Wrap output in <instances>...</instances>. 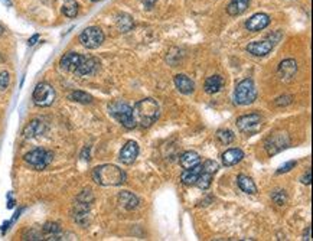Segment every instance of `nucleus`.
Instances as JSON below:
<instances>
[{
	"label": "nucleus",
	"mask_w": 313,
	"mask_h": 241,
	"mask_svg": "<svg viewBox=\"0 0 313 241\" xmlns=\"http://www.w3.org/2000/svg\"><path fill=\"white\" fill-rule=\"evenodd\" d=\"M175 86L176 88L179 90V93H182V94H192L195 91V83L191 79V78L188 77V75H185V74H178V75H175Z\"/></svg>",
	"instance_id": "obj_15"
},
{
	"label": "nucleus",
	"mask_w": 313,
	"mask_h": 241,
	"mask_svg": "<svg viewBox=\"0 0 313 241\" xmlns=\"http://www.w3.org/2000/svg\"><path fill=\"white\" fill-rule=\"evenodd\" d=\"M93 179L101 187H119L127 181V175L119 166L106 164L100 165L93 171Z\"/></svg>",
	"instance_id": "obj_1"
},
{
	"label": "nucleus",
	"mask_w": 313,
	"mask_h": 241,
	"mask_svg": "<svg viewBox=\"0 0 313 241\" xmlns=\"http://www.w3.org/2000/svg\"><path fill=\"white\" fill-rule=\"evenodd\" d=\"M224 86V79L222 77H219V75H212V77H209L208 79L205 81V93L208 94H216L218 91H221V88Z\"/></svg>",
	"instance_id": "obj_24"
},
{
	"label": "nucleus",
	"mask_w": 313,
	"mask_h": 241,
	"mask_svg": "<svg viewBox=\"0 0 313 241\" xmlns=\"http://www.w3.org/2000/svg\"><path fill=\"white\" fill-rule=\"evenodd\" d=\"M68 99L76 101V103H81V104H91L93 103V97L90 94H87L84 91H72Z\"/></svg>",
	"instance_id": "obj_28"
},
{
	"label": "nucleus",
	"mask_w": 313,
	"mask_h": 241,
	"mask_svg": "<svg viewBox=\"0 0 313 241\" xmlns=\"http://www.w3.org/2000/svg\"><path fill=\"white\" fill-rule=\"evenodd\" d=\"M179 162H181V166L184 169H191V168H194L196 165L201 164V156L196 153V152H194V150H188V152H185L181 156Z\"/></svg>",
	"instance_id": "obj_21"
},
{
	"label": "nucleus",
	"mask_w": 313,
	"mask_h": 241,
	"mask_svg": "<svg viewBox=\"0 0 313 241\" xmlns=\"http://www.w3.org/2000/svg\"><path fill=\"white\" fill-rule=\"evenodd\" d=\"M271 198H273V201H274L277 205H280V207L287 202V195H286L284 191H276V192L271 195Z\"/></svg>",
	"instance_id": "obj_32"
},
{
	"label": "nucleus",
	"mask_w": 313,
	"mask_h": 241,
	"mask_svg": "<svg viewBox=\"0 0 313 241\" xmlns=\"http://www.w3.org/2000/svg\"><path fill=\"white\" fill-rule=\"evenodd\" d=\"M201 171H202V165H196L194 168H191V169H185V172H182V175H181V181H182V184L186 185V187H192L196 184V179H198V176L201 174Z\"/></svg>",
	"instance_id": "obj_18"
},
{
	"label": "nucleus",
	"mask_w": 313,
	"mask_h": 241,
	"mask_svg": "<svg viewBox=\"0 0 313 241\" xmlns=\"http://www.w3.org/2000/svg\"><path fill=\"white\" fill-rule=\"evenodd\" d=\"M119 201L120 205L126 209H134L137 208V205H139V199H137V197H136L134 194L129 192V191H123V192L119 195Z\"/></svg>",
	"instance_id": "obj_23"
},
{
	"label": "nucleus",
	"mask_w": 313,
	"mask_h": 241,
	"mask_svg": "<svg viewBox=\"0 0 313 241\" xmlns=\"http://www.w3.org/2000/svg\"><path fill=\"white\" fill-rule=\"evenodd\" d=\"M5 32V28H3V26H2V25H0V35H2V33Z\"/></svg>",
	"instance_id": "obj_39"
},
{
	"label": "nucleus",
	"mask_w": 313,
	"mask_h": 241,
	"mask_svg": "<svg viewBox=\"0 0 313 241\" xmlns=\"http://www.w3.org/2000/svg\"><path fill=\"white\" fill-rule=\"evenodd\" d=\"M290 144V137L286 132H274L270 134L266 142H264V149L269 156L280 153L283 149H286Z\"/></svg>",
	"instance_id": "obj_6"
},
{
	"label": "nucleus",
	"mask_w": 313,
	"mask_h": 241,
	"mask_svg": "<svg viewBox=\"0 0 313 241\" xmlns=\"http://www.w3.org/2000/svg\"><path fill=\"white\" fill-rule=\"evenodd\" d=\"M202 169L206 171V172H209V174H212V175H215L216 172H218V169H219V165L216 164L215 160L208 159V160H205V162L202 164Z\"/></svg>",
	"instance_id": "obj_31"
},
{
	"label": "nucleus",
	"mask_w": 313,
	"mask_h": 241,
	"mask_svg": "<svg viewBox=\"0 0 313 241\" xmlns=\"http://www.w3.org/2000/svg\"><path fill=\"white\" fill-rule=\"evenodd\" d=\"M273 42L271 41H256V42H251L247 45V52H250L254 56H266L267 54H270L271 49H273Z\"/></svg>",
	"instance_id": "obj_13"
},
{
	"label": "nucleus",
	"mask_w": 313,
	"mask_h": 241,
	"mask_svg": "<svg viewBox=\"0 0 313 241\" xmlns=\"http://www.w3.org/2000/svg\"><path fill=\"white\" fill-rule=\"evenodd\" d=\"M84 55L76 54V52H66V54L61 58V62L59 65L64 71H68V72H74L75 74L76 69L80 68V65L83 64L84 61Z\"/></svg>",
	"instance_id": "obj_10"
},
{
	"label": "nucleus",
	"mask_w": 313,
	"mask_h": 241,
	"mask_svg": "<svg viewBox=\"0 0 313 241\" xmlns=\"http://www.w3.org/2000/svg\"><path fill=\"white\" fill-rule=\"evenodd\" d=\"M139 154V144L134 142V140H129L123 146L121 152H120V162L124 165H131L134 164L136 157Z\"/></svg>",
	"instance_id": "obj_12"
},
{
	"label": "nucleus",
	"mask_w": 313,
	"mask_h": 241,
	"mask_svg": "<svg viewBox=\"0 0 313 241\" xmlns=\"http://www.w3.org/2000/svg\"><path fill=\"white\" fill-rule=\"evenodd\" d=\"M221 157H222L224 166H234V165L240 164L244 159V152L238 147H232V149L225 150Z\"/></svg>",
	"instance_id": "obj_16"
},
{
	"label": "nucleus",
	"mask_w": 313,
	"mask_h": 241,
	"mask_svg": "<svg viewBox=\"0 0 313 241\" xmlns=\"http://www.w3.org/2000/svg\"><path fill=\"white\" fill-rule=\"evenodd\" d=\"M270 16L267 13H256L246 22V28L250 32H260L270 25Z\"/></svg>",
	"instance_id": "obj_11"
},
{
	"label": "nucleus",
	"mask_w": 313,
	"mask_h": 241,
	"mask_svg": "<svg viewBox=\"0 0 313 241\" xmlns=\"http://www.w3.org/2000/svg\"><path fill=\"white\" fill-rule=\"evenodd\" d=\"M33 103L38 107H49L55 101V90L48 83H39L32 94Z\"/></svg>",
	"instance_id": "obj_7"
},
{
	"label": "nucleus",
	"mask_w": 313,
	"mask_h": 241,
	"mask_svg": "<svg viewBox=\"0 0 313 241\" xmlns=\"http://www.w3.org/2000/svg\"><path fill=\"white\" fill-rule=\"evenodd\" d=\"M302 182L304 185H310L312 184V171H307V174L302 178Z\"/></svg>",
	"instance_id": "obj_35"
},
{
	"label": "nucleus",
	"mask_w": 313,
	"mask_h": 241,
	"mask_svg": "<svg viewBox=\"0 0 313 241\" xmlns=\"http://www.w3.org/2000/svg\"><path fill=\"white\" fill-rule=\"evenodd\" d=\"M216 139L222 144H229V143L234 142L236 136H234V133L231 132V130H228V129H219L216 132Z\"/></svg>",
	"instance_id": "obj_30"
},
{
	"label": "nucleus",
	"mask_w": 313,
	"mask_h": 241,
	"mask_svg": "<svg viewBox=\"0 0 313 241\" xmlns=\"http://www.w3.org/2000/svg\"><path fill=\"white\" fill-rule=\"evenodd\" d=\"M159 104L153 99H144L137 101L133 107V117L137 126L140 127H150L154 121L159 119Z\"/></svg>",
	"instance_id": "obj_2"
},
{
	"label": "nucleus",
	"mask_w": 313,
	"mask_h": 241,
	"mask_svg": "<svg viewBox=\"0 0 313 241\" xmlns=\"http://www.w3.org/2000/svg\"><path fill=\"white\" fill-rule=\"evenodd\" d=\"M117 25H119V29L121 31V32H129L130 29L133 28V19L130 18L129 15L121 13V15H119Z\"/></svg>",
	"instance_id": "obj_29"
},
{
	"label": "nucleus",
	"mask_w": 313,
	"mask_h": 241,
	"mask_svg": "<svg viewBox=\"0 0 313 241\" xmlns=\"http://www.w3.org/2000/svg\"><path fill=\"white\" fill-rule=\"evenodd\" d=\"M0 2H2L3 5H6V6H12L11 0H0Z\"/></svg>",
	"instance_id": "obj_38"
},
{
	"label": "nucleus",
	"mask_w": 313,
	"mask_h": 241,
	"mask_svg": "<svg viewBox=\"0 0 313 241\" xmlns=\"http://www.w3.org/2000/svg\"><path fill=\"white\" fill-rule=\"evenodd\" d=\"M9 81H11L9 72H6V71L0 72V88H2V90H6V88H8Z\"/></svg>",
	"instance_id": "obj_33"
},
{
	"label": "nucleus",
	"mask_w": 313,
	"mask_h": 241,
	"mask_svg": "<svg viewBox=\"0 0 313 241\" xmlns=\"http://www.w3.org/2000/svg\"><path fill=\"white\" fill-rule=\"evenodd\" d=\"M80 42L87 49H97L104 42V33L97 26H90L80 35Z\"/></svg>",
	"instance_id": "obj_9"
},
{
	"label": "nucleus",
	"mask_w": 313,
	"mask_h": 241,
	"mask_svg": "<svg viewBox=\"0 0 313 241\" xmlns=\"http://www.w3.org/2000/svg\"><path fill=\"white\" fill-rule=\"evenodd\" d=\"M25 162L28 165H31L33 169L36 171H43L48 165L52 162L54 159V154L52 152L42 149V147H38V149H33L29 153L25 154Z\"/></svg>",
	"instance_id": "obj_5"
},
{
	"label": "nucleus",
	"mask_w": 313,
	"mask_h": 241,
	"mask_svg": "<svg viewBox=\"0 0 313 241\" xmlns=\"http://www.w3.org/2000/svg\"><path fill=\"white\" fill-rule=\"evenodd\" d=\"M237 127L240 132L251 136V134L259 133L263 129V119L257 113L246 114V116H241L237 120Z\"/></svg>",
	"instance_id": "obj_8"
},
{
	"label": "nucleus",
	"mask_w": 313,
	"mask_h": 241,
	"mask_svg": "<svg viewBox=\"0 0 313 241\" xmlns=\"http://www.w3.org/2000/svg\"><path fill=\"white\" fill-rule=\"evenodd\" d=\"M140 2L143 3V5H144V8H147V9H151V8L156 5V2H158V0H140Z\"/></svg>",
	"instance_id": "obj_36"
},
{
	"label": "nucleus",
	"mask_w": 313,
	"mask_h": 241,
	"mask_svg": "<svg viewBox=\"0 0 313 241\" xmlns=\"http://www.w3.org/2000/svg\"><path fill=\"white\" fill-rule=\"evenodd\" d=\"M43 235L48 237V240H59V234H61V227L56 222H48L43 225Z\"/></svg>",
	"instance_id": "obj_25"
},
{
	"label": "nucleus",
	"mask_w": 313,
	"mask_h": 241,
	"mask_svg": "<svg viewBox=\"0 0 313 241\" xmlns=\"http://www.w3.org/2000/svg\"><path fill=\"white\" fill-rule=\"evenodd\" d=\"M250 2H251V0H231L227 8L228 15H231V16H238V15L244 13V12L249 9Z\"/></svg>",
	"instance_id": "obj_22"
},
{
	"label": "nucleus",
	"mask_w": 313,
	"mask_h": 241,
	"mask_svg": "<svg viewBox=\"0 0 313 241\" xmlns=\"http://www.w3.org/2000/svg\"><path fill=\"white\" fill-rule=\"evenodd\" d=\"M62 13L66 18H75L76 15H78V3H76V0H64Z\"/></svg>",
	"instance_id": "obj_27"
},
{
	"label": "nucleus",
	"mask_w": 313,
	"mask_h": 241,
	"mask_svg": "<svg viewBox=\"0 0 313 241\" xmlns=\"http://www.w3.org/2000/svg\"><path fill=\"white\" fill-rule=\"evenodd\" d=\"M108 113L116 119V120L121 123V126H124L126 129H134L137 124L133 117V107H130L126 101L121 100H116L113 103H110L108 106Z\"/></svg>",
	"instance_id": "obj_3"
},
{
	"label": "nucleus",
	"mask_w": 313,
	"mask_h": 241,
	"mask_svg": "<svg viewBox=\"0 0 313 241\" xmlns=\"http://www.w3.org/2000/svg\"><path fill=\"white\" fill-rule=\"evenodd\" d=\"M45 132V124L41 120H32L23 130V136L26 139H32Z\"/></svg>",
	"instance_id": "obj_20"
},
{
	"label": "nucleus",
	"mask_w": 313,
	"mask_h": 241,
	"mask_svg": "<svg viewBox=\"0 0 313 241\" xmlns=\"http://www.w3.org/2000/svg\"><path fill=\"white\" fill-rule=\"evenodd\" d=\"M237 184L243 192H246V194H249V195H256V194H257V187H256L254 181H253L250 176L243 175V174L238 175Z\"/></svg>",
	"instance_id": "obj_19"
},
{
	"label": "nucleus",
	"mask_w": 313,
	"mask_h": 241,
	"mask_svg": "<svg viewBox=\"0 0 313 241\" xmlns=\"http://www.w3.org/2000/svg\"><path fill=\"white\" fill-rule=\"evenodd\" d=\"M212 178H214V175L212 174H209V172H206V171H201V174H199V176H198V179H196V187L199 188V189H208V188L211 187V184H212Z\"/></svg>",
	"instance_id": "obj_26"
},
{
	"label": "nucleus",
	"mask_w": 313,
	"mask_h": 241,
	"mask_svg": "<svg viewBox=\"0 0 313 241\" xmlns=\"http://www.w3.org/2000/svg\"><path fill=\"white\" fill-rule=\"evenodd\" d=\"M93 2H100V0H93Z\"/></svg>",
	"instance_id": "obj_40"
},
{
	"label": "nucleus",
	"mask_w": 313,
	"mask_h": 241,
	"mask_svg": "<svg viewBox=\"0 0 313 241\" xmlns=\"http://www.w3.org/2000/svg\"><path fill=\"white\" fill-rule=\"evenodd\" d=\"M257 100V88L254 86L253 79H243L238 83L234 91V101L240 106H249Z\"/></svg>",
	"instance_id": "obj_4"
},
{
	"label": "nucleus",
	"mask_w": 313,
	"mask_h": 241,
	"mask_svg": "<svg viewBox=\"0 0 313 241\" xmlns=\"http://www.w3.org/2000/svg\"><path fill=\"white\" fill-rule=\"evenodd\" d=\"M296 166V160H289L286 165H283L280 169L277 171V174L280 175V174H286V172H289V171H292L293 168Z\"/></svg>",
	"instance_id": "obj_34"
},
{
	"label": "nucleus",
	"mask_w": 313,
	"mask_h": 241,
	"mask_svg": "<svg viewBox=\"0 0 313 241\" xmlns=\"http://www.w3.org/2000/svg\"><path fill=\"white\" fill-rule=\"evenodd\" d=\"M38 39H39V35H33L32 38L29 39V42H28V44H29V45H31V46H32V45L36 44V41H38Z\"/></svg>",
	"instance_id": "obj_37"
},
{
	"label": "nucleus",
	"mask_w": 313,
	"mask_h": 241,
	"mask_svg": "<svg viewBox=\"0 0 313 241\" xmlns=\"http://www.w3.org/2000/svg\"><path fill=\"white\" fill-rule=\"evenodd\" d=\"M296 71H297V62L294 59H284V61H281L280 65H279L277 74H279L280 79L287 81V79H292L294 77Z\"/></svg>",
	"instance_id": "obj_14"
},
{
	"label": "nucleus",
	"mask_w": 313,
	"mask_h": 241,
	"mask_svg": "<svg viewBox=\"0 0 313 241\" xmlns=\"http://www.w3.org/2000/svg\"><path fill=\"white\" fill-rule=\"evenodd\" d=\"M98 65H100V62H98L96 58L86 56L84 61H83V64L76 69L75 74L76 75H90V74H94L98 69Z\"/></svg>",
	"instance_id": "obj_17"
}]
</instances>
